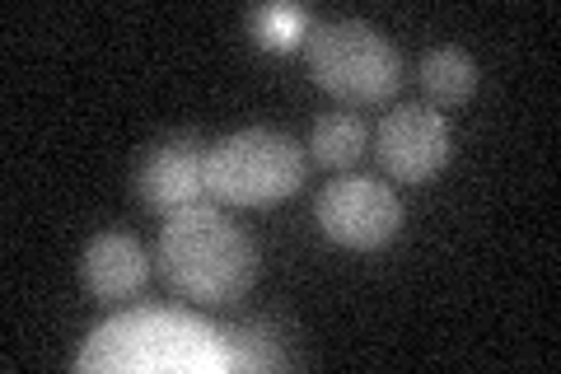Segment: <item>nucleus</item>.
Wrapping results in <instances>:
<instances>
[{
  "instance_id": "obj_1",
  "label": "nucleus",
  "mask_w": 561,
  "mask_h": 374,
  "mask_svg": "<svg viewBox=\"0 0 561 374\" xmlns=\"http://www.w3.org/2000/svg\"><path fill=\"white\" fill-rule=\"evenodd\" d=\"M160 272L183 299L197 305H234L257 281V243L220 206L197 202L164 216L160 225Z\"/></svg>"
},
{
  "instance_id": "obj_4",
  "label": "nucleus",
  "mask_w": 561,
  "mask_h": 374,
  "mask_svg": "<svg viewBox=\"0 0 561 374\" xmlns=\"http://www.w3.org/2000/svg\"><path fill=\"white\" fill-rule=\"evenodd\" d=\"M305 61L319 89L342 103H383L402 80L398 47L365 20H328L305 33Z\"/></svg>"
},
{
  "instance_id": "obj_9",
  "label": "nucleus",
  "mask_w": 561,
  "mask_h": 374,
  "mask_svg": "<svg viewBox=\"0 0 561 374\" xmlns=\"http://www.w3.org/2000/svg\"><path fill=\"white\" fill-rule=\"evenodd\" d=\"M421 89L435 109H459L478 94V61L463 47H431L421 57Z\"/></svg>"
},
{
  "instance_id": "obj_11",
  "label": "nucleus",
  "mask_w": 561,
  "mask_h": 374,
  "mask_svg": "<svg viewBox=\"0 0 561 374\" xmlns=\"http://www.w3.org/2000/svg\"><path fill=\"white\" fill-rule=\"evenodd\" d=\"M220 342H225V361L243 365V370H272V365H286V342H280V328L276 324H249V328H220Z\"/></svg>"
},
{
  "instance_id": "obj_5",
  "label": "nucleus",
  "mask_w": 561,
  "mask_h": 374,
  "mask_svg": "<svg viewBox=\"0 0 561 374\" xmlns=\"http://www.w3.org/2000/svg\"><path fill=\"white\" fill-rule=\"evenodd\" d=\"M319 225L332 243L356 248V253H375L402 229V202L389 183L379 178H332L319 192Z\"/></svg>"
},
{
  "instance_id": "obj_10",
  "label": "nucleus",
  "mask_w": 561,
  "mask_h": 374,
  "mask_svg": "<svg viewBox=\"0 0 561 374\" xmlns=\"http://www.w3.org/2000/svg\"><path fill=\"white\" fill-rule=\"evenodd\" d=\"M365 140H370V127L360 122V113H328L313 122L309 150L323 169H351L365 155Z\"/></svg>"
},
{
  "instance_id": "obj_8",
  "label": "nucleus",
  "mask_w": 561,
  "mask_h": 374,
  "mask_svg": "<svg viewBox=\"0 0 561 374\" xmlns=\"http://www.w3.org/2000/svg\"><path fill=\"white\" fill-rule=\"evenodd\" d=\"M80 281L103 305H122V299H131L150 281V258L140 248V239L127 235V229H103V235L84 243Z\"/></svg>"
},
{
  "instance_id": "obj_7",
  "label": "nucleus",
  "mask_w": 561,
  "mask_h": 374,
  "mask_svg": "<svg viewBox=\"0 0 561 374\" xmlns=\"http://www.w3.org/2000/svg\"><path fill=\"white\" fill-rule=\"evenodd\" d=\"M140 202L160 216H173L183 206L206 202V150L192 136H169L160 146H150V155L140 159L136 173Z\"/></svg>"
},
{
  "instance_id": "obj_6",
  "label": "nucleus",
  "mask_w": 561,
  "mask_h": 374,
  "mask_svg": "<svg viewBox=\"0 0 561 374\" xmlns=\"http://www.w3.org/2000/svg\"><path fill=\"white\" fill-rule=\"evenodd\" d=\"M375 159L393 183H426L449 165V122L421 103H402L379 117Z\"/></svg>"
},
{
  "instance_id": "obj_3",
  "label": "nucleus",
  "mask_w": 561,
  "mask_h": 374,
  "mask_svg": "<svg viewBox=\"0 0 561 374\" xmlns=\"http://www.w3.org/2000/svg\"><path fill=\"white\" fill-rule=\"evenodd\" d=\"M305 188L300 140L272 127L230 132L206 150V192L225 206H272Z\"/></svg>"
},
{
  "instance_id": "obj_2",
  "label": "nucleus",
  "mask_w": 561,
  "mask_h": 374,
  "mask_svg": "<svg viewBox=\"0 0 561 374\" xmlns=\"http://www.w3.org/2000/svg\"><path fill=\"white\" fill-rule=\"evenodd\" d=\"M76 365L84 374H192V370H230L225 361L220 328H210L206 318L187 309H127L113 314L103 328L90 332V342L80 347Z\"/></svg>"
}]
</instances>
